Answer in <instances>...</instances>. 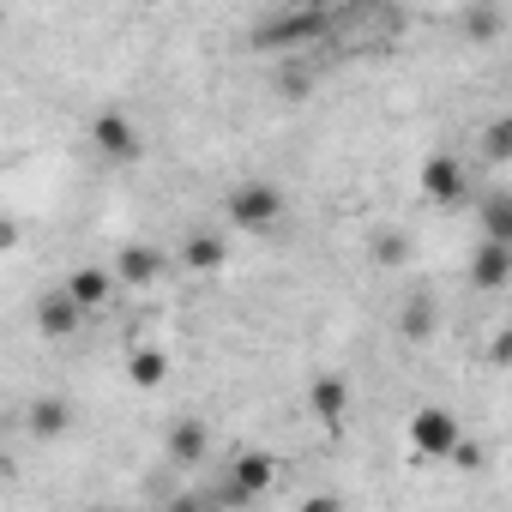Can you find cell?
<instances>
[{
	"label": "cell",
	"mask_w": 512,
	"mask_h": 512,
	"mask_svg": "<svg viewBox=\"0 0 512 512\" xmlns=\"http://www.w3.org/2000/svg\"><path fill=\"white\" fill-rule=\"evenodd\" d=\"M488 362H494V368H512V326H500V332H494V344H488Z\"/></svg>",
	"instance_id": "23"
},
{
	"label": "cell",
	"mask_w": 512,
	"mask_h": 512,
	"mask_svg": "<svg viewBox=\"0 0 512 512\" xmlns=\"http://www.w3.org/2000/svg\"><path fill=\"white\" fill-rule=\"evenodd\" d=\"M476 229H482V241L512 247V193H482V205H476Z\"/></svg>",
	"instance_id": "16"
},
{
	"label": "cell",
	"mask_w": 512,
	"mask_h": 512,
	"mask_svg": "<svg viewBox=\"0 0 512 512\" xmlns=\"http://www.w3.org/2000/svg\"><path fill=\"white\" fill-rule=\"evenodd\" d=\"M506 278H512V247L476 241V253H470V284H476V290H500Z\"/></svg>",
	"instance_id": "13"
},
{
	"label": "cell",
	"mask_w": 512,
	"mask_h": 512,
	"mask_svg": "<svg viewBox=\"0 0 512 512\" xmlns=\"http://www.w3.org/2000/svg\"><path fill=\"white\" fill-rule=\"evenodd\" d=\"M37 326H43V338H73V332L85 326V308H79L67 290H49V296L37 302Z\"/></svg>",
	"instance_id": "11"
},
{
	"label": "cell",
	"mask_w": 512,
	"mask_h": 512,
	"mask_svg": "<svg viewBox=\"0 0 512 512\" xmlns=\"http://www.w3.org/2000/svg\"><path fill=\"white\" fill-rule=\"evenodd\" d=\"M0 247H19V217H0Z\"/></svg>",
	"instance_id": "26"
},
{
	"label": "cell",
	"mask_w": 512,
	"mask_h": 512,
	"mask_svg": "<svg viewBox=\"0 0 512 512\" xmlns=\"http://www.w3.org/2000/svg\"><path fill=\"white\" fill-rule=\"evenodd\" d=\"M308 410H314L326 428H344V416H350V380H344V374H314Z\"/></svg>",
	"instance_id": "9"
},
{
	"label": "cell",
	"mask_w": 512,
	"mask_h": 512,
	"mask_svg": "<svg viewBox=\"0 0 512 512\" xmlns=\"http://www.w3.org/2000/svg\"><path fill=\"white\" fill-rule=\"evenodd\" d=\"M452 458H458V464H464V470H482V446H476V440H470V434H464V446H458V452H452Z\"/></svg>",
	"instance_id": "24"
},
{
	"label": "cell",
	"mask_w": 512,
	"mask_h": 512,
	"mask_svg": "<svg viewBox=\"0 0 512 512\" xmlns=\"http://www.w3.org/2000/svg\"><path fill=\"white\" fill-rule=\"evenodd\" d=\"M181 266H187V272H223V266H229V241H223L217 229H193V235L181 241Z\"/></svg>",
	"instance_id": "12"
},
{
	"label": "cell",
	"mask_w": 512,
	"mask_h": 512,
	"mask_svg": "<svg viewBox=\"0 0 512 512\" xmlns=\"http://www.w3.org/2000/svg\"><path fill=\"white\" fill-rule=\"evenodd\" d=\"M404 253H410V241L398 229H380L374 235V266H404Z\"/></svg>",
	"instance_id": "19"
},
{
	"label": "cell",
	"mask_w": 512,
	"mask_h": 512,
	"mask_svg": "<svg viewBox=\"0 0 512 512\" xmlns=\"http://www.w3.org/2000/svg\"><path fill=\"white\" fill-rule=\"evenodd\" d=\"M115 278H121V290L157 284V278H163V253H157L151 241H127V247L115 253Z\"/></svg>",
	"instance_id": "8"
},
{
	"label": "cell",
	"mask_w": 512,
	"mask_h": 512,
	"mask_svg": "<svg viewBox=\"0 0 512 512\" xmlns=\"http://www.w3.org/2000/svg\"><path fill=\"white\" fill-rule=\"evenodd\" d=\"M61 290H67L85 314H97V308H109V296L121 290V278H115V266H73Z\"/></svg>",
	"instance_id": "7"
},
{
	"label": "cell",
	"mask_w": 512,
	"mask_h": 512,
	"mask_svg": "<svg viewBox=\"0 0 512 512\" xmlns=\"http://www.w3.org/2000/svg\"><path fill=\"white\" fill-rule=\"evenodd\" d=\"M278 482H284V464H278L272 452H260V446H247V452L229 458L217 500H223V506H253V500H266Z\"/></svg>",
	"instance_id": "2"
},
{
	"label": "cell",
	"mask_w": 512,
	"mask_h": 512,
	"mask_svg": "<svg viewBox=\"0 0 512 512\" xmlns=\"http://www.w3.org/2000/svg\"><path fill=\"white\" fill-rule=\"evenodd\" d=\"M223 217L235 229H272V223H284V193L272 181H235L223 199Z\"/></svg>",
	"instance_id": "3"
},
{
	"label": "cell",
	"mask_w": 512,
	"mask_h": 512,
	"mask_svg": "<svg viewBox=\"0 0 512 512\" xmlns=\"http://www.w3.org/2000/svg\"><path fill=\"white\" fill-rule=\"evenodd\" d=\"M25 434L31 440H67L73 434V404L67 398H31V410H25Z\"/></svg>",
	"instance_id": "10"
},
{
	"label": "cell",
	"mask_w": 512,
	"mask_h": 512,
	"mask_svg": "<svg viewBox=\"0 0 512 512\" xmlns=\"http://www.w3.org/2000/svg\"><path fill=\"white\" fill-rule=\"evenodd\" d=\"M332 25H338L332 7H278V13H260V19H253L247 43L266 49V55H296V49L332 43Z\"/></svg>",
	"instance_id": "1"
},
{
	"label": "cell",
	"mask_w": 512,
	"mask_h": 512,
	"mask_svg": "<svg viewBox=\"0 0 512 512\" xmlns=\"http://www.w3.org/2000/svg\"><path fill=\"white\" fill-rule=\"evenodd\" d=\"M440 332V302L428 296V290H416L410 302H404V314H398V338L404 344H428Z\"/></svg>",
	"instance_id": "14"
},
{
	"label": "cell",
	"mask_w": 512,
	"mask_h": 512,
	"mask_svg": "<svg viewBox=\"0 0 512 512\" xmlns=\"http://www.w3.org/2000/svg\"><path fill=\"white\" fill-rule=\"evenodd\" d=\"M464 446V422L446 410V404H422L416 416H410V452H422V458H452Z\"/></svg>",
	"instance_id": "4"
},
{
	"label": "cell",
	"mask_w": 512,
	"mask_h": 512,
	"mask_svg": "<svg viewBox=\"0 0 512 512\" xmlns=\"http://www.w3.org/2000/svg\"><path fill=\"white\" fill-rule=\"evenodd\" d=\"M302 512H344V500H338V494H308Z\"/></svg>",
	"instance_id": "25"
},
{
	"label": "cell",
	"mask_w": 512,
	"mask_h": 512,
	"mask_svg": "<svg viewBox=\"0 0 512 512\" xmlns=\"http://www.w3.org/2000/svg\"><path fill=\"white\" fill-rule=\"evenodd\" d=\"M482 157L488 163H512V115H500V121L482 127Z\"/></svg>",
	"instance_id": "18"
},
{
	"label": "cell",
	"mask_w": 512,
	"mask_h": 512,
	"mask_svg": "<svg viewBox=\"0 0 512 512\" xmlns=\"http://www.w3.org/2000/svg\"><path fill=\"white\" fill-rule=\"evenodd\" d=\"M169 512H223V500L217 494H175Z\"/></svg>",
	"instance_id": "22"
},
{
	"label": "cell",
	"mask_w": 512,
	"mask_h": 512,
	"mask_svg": "<svg viewBox=\"0 0 512 512\" xmlns=\"http://www.w3.org/2000/svg\"><path fill=\"white\" fill-rule=\"evenodd\" d=\"M205 446H211V428L199 422V416H181L175 428H169V458L187 470V464H199L205 458Z\"/></svg>",
	"instance_id": "15"
},
{
	"label": "cell",
	"mask_w": 512,
	"mask_h": 512,
	"mask_svg": "<svg viewBox=\"0 0 512 512\" xmlns=\"http://www.w3.org/2000/svg\"><path fill=\"white\" fill-rule=\"evenodd\" d=\"M127 380H133V386H145V392H157V386L169 380V356H163V350H151V344H139V350L127 356Z\"/></svg>",
	"instance_id": "17"
},
{
	"label": "cell",
	"mask_w": 512,
	"mask_h": 512,
	"mask_svg": "<svg viewBox=\"0 0 512 512\" xmlns=\"http://www.w3.org/2000/svg\"><path fill=\"white\" fill-rule=\"evenodd\" d=\"M422 193H428L434 205H458V199L470 193V175H464V163H458L452 151H434V157L422 163Z\"/></svg>",
	"instance_id": "6"
},
{
	"label": "cell",
	"mask_w": 512,
	"mask_h": 512,
	"mask_svg": "<svg viewBox=\"0 0 512 512\" xmlns=\"http://www.w3.org/2000/svg\"><path fill=\"white\" fill-rule=\"evenodd\" d=\"M91 145H97V157H109V163H133V157L145 151V133H139L133 115L97 109V115H91Z\"/></svg>",
	"instance_id": "5"
},
{
	"label": "cell",
	"mask_w": 512,
	"mask_h": 512,
	"mask_svg": "<svg viewBox=\"0 0 512 512\" xmlns=\"http://www.w3.org/2000/svg\"><path fill=\"white\" fill-rule=\"evenodd\" d=\"M278 85H284V91H290V97L302 103V97L314 91V73H308V67H284V73H278Z\"/></svg>",
	"instance_id": "21"
},
{
	"label": "cell",
	"mask_w": 512,
	"mask_h": 512,
	"mask_svg": "<svg viewBox=\"0 0 512 512\" xmlns=\"http://www.w3.org/2000/svg\"><path fill=\"white\" fill-rule=\"evenodd\" d=\"M500 25H506V19H500L494 7H470V13H464V31H470V37H494Z\"/></svg>",
	"instance_id": "20"
}]
</instances>
